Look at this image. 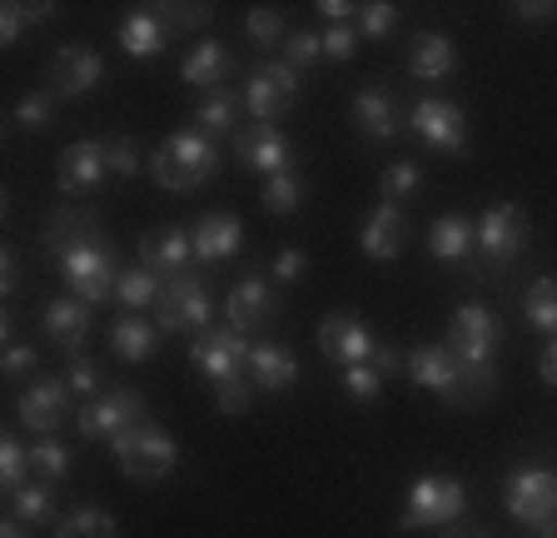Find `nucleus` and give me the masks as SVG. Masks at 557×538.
<instances>
[{
  "label": "nucleus",
  "mask_w": 557,
  "mask_h": 538,
  "mask_svg": "<svg viewBox=\"0 0 557 538\" xmlns=\"http://www.w3.org/2000/svg\"><path fill=\"white\" fill-rule=\"evenodd\" d=\"M150 175L160 189L185 195V189L220 175V150H214V140H209L205 130H180V135H170V140L154 150Z\"/></svg>",
  "instance_id": "1"
},
{
  "label": "nucleus",
  "mask_w": 557,
  "mask_h": 538,
  "mask_svg": "<svg viewBox=\"0 0 557 538\" xmlns=\"http://www.w3.org/2000/svg\"><path fill=\"white\" fill-rule=\"evenodd\" d=\"M110 449H115L120 474H125V479H139V484L164 479V474L180 464L174 439L164 429H154L150 419H139V424H129L125 433H115V439H110Z\"/></svg>",
  "instance_id": "2"
},
{
  "label": "nucleus",
  "mask_w": 557,
  "mask_h": 538,
  "mask_svg": "<svg viewBox=\"0 0 557 538\" xmlns=\"http://www.w3.org/2000/svg\"><path fill=\"white\" fill-rule=\"evenodd\" d=\"M60 274H65L70 294L75 299H85V305H104L110 294H115V280H120V269H115V249H110V240H85V245L65 249L60 255Z\"/></svg>",
  "instance_id": "3"
},
{
  "label": "nucleus",
  "mask_w": 557,
  "mask_h": 538,
  "mask_svg": "<svg viewBox=\"0 0 557 538\" xmlns=\"http://www.w3.org/2000/svg\"><path fill=\"white\" fill-rule=\"evenodd\" d=\"M154 325L164 334H209L214 329V305H209L205 284L195 274H180V280L164 284L160 305H154Z\"/></svg>",
  "instance_id": "4"
},
{
  "label": "nucleus",
  "mask_w": 557,
  "mask_h": 538,
  "mask_svg": "<svg viewBox=\"0 0 557 538\" xmlns=\"http://www.w3.org/2000/svg\"><path fill=\"white\" fill-rule=\"evenodd\" d=\"M498 340H503V329H498V315L483 305H463L458 315H453L448 325V354L458 364H473V369H493V354H498Z\"/></svg>",
  "instance_id": "5"
},
{
  "label": "nucleus",
  "mask_w": 557,
  "mask_h": 538,
  "mask_svg": "<svg viewBox=\"0 0 557 538\" xmlns=\"http://www.w3.org/2000/svg\"><path fill=\"white\" fill-rule=\"evenodd\" d=\"M468 509V489L458 479H443V474H429L418 479L404 499V528H443Z\"/></svg>",
  "instance_id": "6"
},
{
  "label": "nucleus",
  "mask_w": 557,
  "mask_h": 538,
  "mask_svg": "<svg viewBox=\"0 0 557 538\" xmlns=\"http://www.w3.org/2000/svg\"><path fill=\"white\" fill-rule=\"evenodd\" d=\"M249 334H239L234 325H220L209 329V334H199L195 344H189V359H195V369L209 379V384L220 389L230 384V379H244V364H249Z\"/></svg>",
  "instance_id": "7"
},
{
  "label": "nucleus",
  "mask_w": 557,
  "mask_h": 538,
  "mask_svg": "<svg viewBox=\"0 0 557 538\" xmlns=\"http://www.w3.org/2000/svg\"><path fill=\"white\" fill-rule=\"evenodd\" d=\"M139 419H145V399L135 389H104V394H95L85 404L75 424H81L85 439H115V433H125Z\"/></svg>",
  "instance_id": "8"
},
{
  "label": "nucleus",
  "mask_w": 557,
  "mask_h": 538,
  "mask_svg": "<svg viewBox=\"0 0 557 538\" xmlns=\"http://www.w3.org/2000/svg\"><path fill=\"white\" fill-rule=\"evenodd\" d=\"M408 125H413V135L423 145H433V150H448L458 155L468 145V120L463 110L453 106V100H438V95H423L413 106V115H408Z\"/></svg>",
  "instance_id": "9"
},
{
  "label": "nucleus",
  "mask_w": 557,
  "mask_h": 538,
  "mask_svg": "<svg viewBox=\"0 0 557 538\" xmlns=\"http://www.w3.org/2000/svg\"><path fill=\"white\" fill-rule=\"evenodd\" d=\"M528 245V215L508 199H498L493 210H483V224H478V249H483L487 265H508L518 249Z\"/></svg>",
  "instance_id": "10"
},
{
  "label": "nucleus",
  "mask_w": 557,
  "mask_h": 538,
  "mask_svg": "<svg viewBox=\"0 0 557 538\" xmlns=\"http://www.w3.org/2000/svg\"><path fill=\"white\" fill-rule=\"evenodd\" d=\"M70 394H75V389H70L65 379H30V384L21 389L15 414H21L25 429H35V433H46L50 439V433L70 419Z\"/></svg>",
  "instance_id": "11"
},
{
  "label": "nucleus",
  "mask_w": 557,
  "mask_h": 538,
  "mask_svg": "<svg viewBox=\"0 0 557 538\" xmlns=\"http://www.w3.org/2000/svg\"><path fill=\"white\" fill-rule=\"evenodd\" d=\"M503 499H508L512 518H522V524L537 528L557 509V474L553 468H518V474L508 479V489H503Z\"/></svg>",
  "instance_id": "12"
},
{
  "label": "nucleus",
  "mask_w": 557,
  "mask_h": 538,
  "mask_svg": "<svg viewBox=\"0 0 557 538\" xmlns=\"http://www.w3.org/2000/svg\"><path fill=\"white\" fill-rule=\"evenodd\" d=\"M234 155H239V164L259 170L264 180L294 170V145L284 140V130H274V125H244V130H234Z\"/></svg>",
  "instance_id": "13"
},
{
  "label": "nucleus",
  "mask_w": 557,
  "mask_h": 538,
  "mask_svg": "<svg viewBox=\"0 0 557 538\" xmlns=\"http://www.w3.org/2000/svg\"><path fill=\"white\" fill-rule=\"evenodd\" d=\"M408 375H413L418 389L443 394L448 404H463V369H458V359L448 354V344H418V350L408 354Z\"/></svg>",
  "instance_id": "14"
},
{
  "label": "nucleus",
  "mask_w": 557,
  "mask_h": 538,
  "mask_svg": "<svg viewBox=\"0 0 557 538\" xmlns=\"http://www.w3.org/2000/svg\"><path fill=\"white\" fill-rule=\"evenodd\" d=\"M319 350H324L334 364L354 369V364H369L373 359L379 340H373L369 325H359L354 315H329V319H319Z\"/></svg>",
  "instance_id": "15"
},
{
  "label": "nucleus",
  "mask_w": 557,
  "mask_h": 538,
  "mask_svg": "<svg viewBox=\"0 0 557 538\" xmlns=\"http://www.w3.org/2000/svg\"><path fill=\"white\" fill-rule=\"evenodd\" d=\"M40 325H46V340L75 359L85 334H90V305L75 299V294H60V299H50V305L40 309Z\"/></svg>",
  "instance_id": "16"
},
{
  "label": "nucleus",
  "mask_w": 557,
  "mask_h": 538,
  "mask_svg": "<svg viewBox=\"0 0 557 538\" xmlns=\"http://www.w3.org/2000/svg\"><path fill=\"white\" fill-rule=\"evenodd\" d=\"M104 81V60L90 46H60L50 60V90L55 95H85Z\"/></svg>",
  "instance_id": "17"
},
{
  "label": "nucleus",
  "mask_w": 557,
  "mask_h": 538,
  "mask_svg": "<svg viewBox=\"0 0 557 538\" xmlns=\"http://www.w3.org/2000/svg\"><path fill=\"white\" fill-rule=\"evenodd\" d=\"M224 319H230L239 334H255L259 325L274 319V290H269L264 274H244V280L234 284L230 299H224Z\"/></svg>",
  "instance_id": "18"
},
{
  "label": "nucleus",
  "mask_w": 557,
  "mask_h": 538,
  "mask_svg": "<svg viewBox=\"0 0 557 538\" xmlns=\"http://www.w3.org/2000/svg\"><path fill=\"white\" fill-rule=\"evenodd\" d=\"M139 259H145V269H154V274L180 280V274H189V265H195V240H189L185 230H154L139 240Z\"/></svg>",
  "instance_id": "19"
},
{
  "label": "nucleus",
  "mask_w": 557,
  "mask_h": 538,
  "mask_svg": "<svg viewBox=\"0 0 557 538\" xmlns=\"http://www.w3.org/2000/svg\"><path fill=\"white\" fill-rule=\"evenodd\" d=\"M195 259H205V265H224V259H234L244 249V224L239 215H205V220L195 224Z\"/></svg>",
  "instance_id": "20"
},
{
  "label": "nucleus",
  "mask_w": 557,
  "mask_h": 538,
  "mask_svg": "<svg viewBox=\"0 0 557 538\" xmlns=\"http://www.w3.org/2000/svg\"><path fill=\"white\" fill-rule=\"evenodd\" d=\"M354 120H359V130L369 140H394L398 130H404V110H398V100L383 85H363L354 95Z\"/></svg>",
  "instance_id": "21"
},
{
  "label": "nucleus",
  "mask_w": 557,
  "mask_h": 538,
  "mask_svg": "<svg viewBox=\"0 0 557 538\" xmlns=\"http://www.w3.org/2000/svg\"><path fill=\"white\" fill-rule=\"evenodd\" d=\"M249 379H255V389H264V394H284V389H294V379H299V359H294L284 344H255V350H249Z\"/></svg>",
  "instance_id": "22"
},
{
  "label": "nucleus",
  "mask_w": 557,
  "mask_h": 538,
  "mask_svg": "<svg viewBox=\"0 0 557 538\" xmlns=\"http://www.w3.org/2000/svg\"><path fill=\"white\" fill-rule=\"evenodd\" d=\"M110 180L104 170V140H75L60 155V185L65 189H95Z\"/></svg>",
  "instance_id": "23"
},
{
  "label": "nucleus",
  "mask_w": 557,
  "mask_h": 538,
  "mask_svg": "<svg viewBox=\"0 0 557 538\" xmlns=\"http://www.w3.org/2000/svg\"><path fill=\"white\" fill-rule=\"evenodd\" d=\"M120 46H125V56H135V60L160 56V50L170 46L164 11H129L125 21H120Z\"/></svg>",
  "instance_id": "24"
},
{
  "label": "nucleus",
  "mask_w": 557,
  "mask_h": 538,
  "mask_svg": "<svg viewBox=\"0 0 557 538\" xmlns=\"http://www.w3.org/2000/svg\"><path fill=\"white\" fill-rule=\"evenodd\" d=\"M359 245L369 259H394L398 245H404V205H388V199H383L379 210L363 220Z\"/></svg>",
  "instance_id": "25"
},
{
  "label": "nucleus",
  "mask_w": 557,
  "mask_h": 538,
  "mask_svg": "<svg viewBox=\"0 0 557 538\" xmlns=\"http://www.w3.org/2000/svg\"><path fill=\"white\" fill-rule=\"evenodd\" d=\"M478 245V224L468 220V215H438L429 230V249L433 259H443V265H463L468 255H473Z\"/></svg>",
  "instance_id": "26"
},
{
  "label": "nucleus",
  "mask_w": 557,
  "mask_h": 538,
  "mask_svg": "<svg viewBox=\"0 0 557 538\" xmlns=\"http://www.w3.org/2000/svg\"><path fill=\"white\" fill-rule=\"evenodd\" d=\"M453 65H458V50H453L448 36H438V30L413 36V46H408V71H413L418 81H443V75H453Z\"/></svg>",
  "instance_id": "27"
},
{
  "label": "nucleus",
  "mask_w": 557,
  "mask_h": 538,
  "mask_svg": "<svg viewBox=\"0 0 557 538\" xmlns=\"http://www.w3.org/2000/svg\"><path fill=\"white\" fill-rule=\"evenodd\" d=\"M230 71H234V60H230V50H224L220 40H205V46H195L185 56V65H180V75H185L195 90H205V95L214 90V85H220Z\"/></svg>",
  "instance_id": "28"
},
{
  "label": "nucleus",
  "mask_w": 557,
  "mask_h": 538,
  "mask_svg": "<svg viewBox=\"0 0 557 538\" xmlns=\"http://www.w3.org/2000/svg\"><path fill=\"white\" fill-rule=\"evenodd\" d=\"M289 106H294V100H289L284 90H278L274 81H269L264 65H259V71L249 75V81H244V110L255 115V125H274V115H284Z\"/></svg>",
  "instance_id": "29"
},
{
  "label": "nucleus",
  "mask_w": 557,
  "mask_h": 538,
  "mask_svg": "<svg viewBox=\"0 0 557 538\" xmlns=\"http://www.w3.org/2000/svg\"><path fill=\"white\" fill-rule=\"evenodd\" d=\"M154 344H160V325H145V319H115V325H110V350L125 364L150 359Z\"/></svg>",
  "instance_id": "30"
},
{
  "label": "nucleus",
  "mask_w": 557,
  "mask_h": 538,
  "mask_svg": "<svg viewBox=\"0 0 557 538\" xmlns=\"http://www.w3.org/2000/svg\"><path fill=\"white\" fill-rule=\"evenodd\" d=\"M239 100L244 95H234V90H209L205 100L195 106V130H205V135H234Z\"/></svg>",
  "instance_id": "31"
},
{
  "label": "nucleus",
  "mask_w": 557,
  "mask_h": 538,
  "mask_svg": "<svg viewBox=\"0 0 557 538\" xmlns=\"http://www.w3.org/2000/svg\"><path fill=\"white\" fill-rule=\"evenodd\" d=\"M160 294H164V284H160V274L154 269H120V280H115V299L125 309H150V305H160Z\"/></svg>",
  "instance_id": "32"
},
{
  "label": "nucleus",
  "mask_w": 557,
  "mask_h": 538,
  "mask_svg": "<svg viewBox=\"0 0 557 538\" xmlns=\"http://www.w3.org/2000/svg\"><path fill=\"white\" fill-rule=\"evenodd\" d=\"M95 234H100V230H95V215H85V210H55V220H50V230H46V249L65 255V249L95 240Z\"/></svg>",
  "instance_id": "33"
},
{
  "label": "nucleus",
  "mask_w": 557,
  "mask_h": 538,
  "mask_svg": "<svg viewBox=\"0 0 557 538\" xmlns=\"http://www.w3.org/2000/svg\"><path fill=\"white\" fill-rule=\"evenodd\" d=\"M522 309H528V325L547 340H557V280H533L522 294Z\"/></svg>",
  "instance_id": "34"
},
{
  "label": "nucleus",
  "mask_w": 557,
  "mask_h": 538,
  "mask_svg": "<svg viewBox=\"0 0 557 538\" xmlns=\"http://www.w3.org/2000/svg\"><path fill=\"white\" fill-rule=\"evenodd\" d=\"M55 538H115V518L104 514V509L81 503V509H70L55 524Z\"/></svg>",
  "instance_id": "35"
},
{
  "label": "nucleus",
  "mask_w": 557,
  "mask_h": 538,
  "mask_svg": "<svg viewBox=\"0 0 557 538\" xmlns=\"http://www.w3.org/2000/svg\"><path fill=\"white\" fill-rule=\"evenodd\" d=\"M11 514L21 518V524H50V518H55V493H50V484H25L11 499Z\"/></svg>",
  "instance_id": "36"
},
{
  "label": "nucleus",
  "mask_w": 557,
  "mask_h": 538,
  "mask_svg": "<svg viewBox=\"0 0 557 538\" xmlns=\"http://www.w3.org/2000/svg\"><path fill=\"white\" fill-rule=\"evenodd\" d=\"M264 210L269 215H294L304 205V180L294 175V170H284V175H269L264 180Z\"/></svg>",
  "instance_id": "37"
},
{
  "label": "nucleus",
  "mask_w": 557,
  "mask_h": 538,
  "mask_svg": "<svg viewBox=\"0 0 557 538\" xmlns=\"http://www.w3.org/2000/svg\"><path fill=\"white\" fill-rule=\"evenodd\" d=\"M30 468H35L30 464V449H25L15 433H5V439H0V484H5L11 493H21Z\"/></svg>",
  "instance_id": "38"
},
{
  "label": "nucleus",
  "mask_w": 557,
  "mask_h": 538,
  "mask_svg": "<svg viewBox=\"0 0 557 538\" xmlns=\"http://www.w3.org/2000/svg\"><path fill=\"white\" fill-rule=\"evenodd\" d=\"M30 464H35V474H40L46 484L70 479V449L60 444V439H40V444L30 449Z\"/></svg>",
  "instance_id": "39"
},
{
  "label": "nucleus",
  "mask_w": 557,
  "mask_h": 538,
  "mask_svg": "<svg viewBox=\"0 0 557 538\" xmlns=\"http://www.w3.org/2000/svg\"><path fill=\"white\" fill-rule=\"evenodd\" d=\"M244 30H249V40H255L259 50H274L289 40V30H284V21H278V11H269V5H259V11L244 15Z\"/></svg>",
  "instance_id": "40"
},
{
  "label": "nucleus",
  "mask_w": 557,
  "mask_h": 538,
  "mask_svg": "<svg viewBox=\"0 0 557 538\" xmlns=\"http://www.w3.org/2000/svg\"><path fill=\"white\" fill-rule=\"evenodd\" d=\"M284 60H289L294 71L319 65V60H324V30H289V40H284Z\"/></svg>",
  "instance_id": "41"
},
{
  "label": "nucleus",
  "mask_w": 557,
  "mask_h": 538,
  "mask_svg": "<svg viewBox=\"0 0 557 538\" xmlns=\"http://www.w3.org/2000/svg\"><path fill=\"white\" fill-rule=\"evenodd\" d=\"M418 180H423V175H418L413 160L388 164V170H383V199H388V205H404V199L418 189Z\"/></svg>",
  "instance_id": "42"
},
{
  "label": "nucleus",
  "mask_w": 557,
  "mask_h": 538,
  "mask_svg": "<svg viewBox=\"0 0 557 538\" xmlns=\"http://www.w3.org/2000/svg\"><path fill=\"white\" fill-rule=\"evenodd\" d=\"M359 36L363 40H383V36H394V25H398V11L388 5V0H379V5H359Z\"/></svg>",
  "instance_id": "43"
},
{
  "label": "nucleus",
  "mask_w": 557,
  "mask_h": 538,
  "mask_svg": "<svg viewBox=\"0 0 557 538\" xmlns=\"http://www.w3.org/2000/svg\"><path fill=\"white\" fill-rule=\"evenodd\" d=\"M46 15H50V5H5V11H0V40L15 46V40L25 36V25L46 21Z\"/></svg>",
  "instance_id": "44"
},
{
  "label": "nucleus",
  "mask_w": 557,
  "mask_h": 538,
  "mask_svg": "<svg viewBox=\"0 0 557 538\" xmlns=\"http://www.w3.org/2000/svg\"><path fill=\"white\" fill-rule=\"evenodd\" d=\"M0 369H5V379H11V384L40 379V375H35V369H40V354H35L30 344H5V359H0Z\"/></svg>",
  "instance_id": "45"
},
{
  "label": "nucleus",
  "mask_w": 557,
  "mask_h": 538,
  "mask_svg": "<svg viewBox=\"0 0 557 538\" xmlns=\"http://www.w3.org/2000/svg\"><path fill=\"white\" fill-rule=\"evenodd\" d=\"M344 394L354 399V404H373V399L383 394V379L373 375L369 364H354V369H344Z\"/></svg>",
  "instance_id": "46"
},
{
  "label": "nucleus",
  "mask_w": 557,
  "mask_h": 538,
  "mask_svg": "<svg viewBox=\"0 0 557 538\" xmlns=\"http://www.w3.org/2000/svg\"><path fill=\"white\" fill-rule=\"evenodd\" d=\"M15 125L21 130H46L50 125V95L46 90H30L15 100Z\"/></svg>",
  "instance_id": "47"
},
{
  "label": "nucleus",
  "mask_w": 557,
  "mask_h": 538,
  "mask_svg": "<svg viewBox=\"0 0 557 538\" xmlns=\"http://www.w3.org/2000/svg\"><path fill=\"white\" fill-rule=\"evenodd\" d=\"M104 170L110 180H129L139 170V155H135V140H104Z\"/></svg>",
  "instance_id": "48"
},
{
  "label": "nucleus",
  "mask_w": 557,
  "mask_h": 538,
  "mask_svg": "<svg viewBox=\"0 0 557 538\" xmlns=\"http://www.w3.org/2000/svg\"><path fill=\"white\" fill-rule=\"evenodd\" d=\"M354 46H359V25H329L324 30V60H354Z\"/></svg>",
  "instance_id": "49"
},
{
  "label": "nucleus",
  "mask_w": 557,
  "mask_h": 538,
  "mask_svg": "<svg viewBox=\"0 0 557 538\" xmlns=\"http://www.w3.org/2000/svg\"><path fill=\"white\" fill-rule=\"evenodd\" d=\"M249 399H255V384H244V379H230V384L214 389V404H220L224 414H244Z\"/></svg>",
  "instance_id": "50"
},
{
  "label": "nucleus",
  "mask_w": 557,
  "mask_h": 538,
  "mask_svg": "<svg viewBox=\"0 0 557 538\" xmlns=\"http://www.w3.org/2000/svg\"><path fill=\"white\" fill-rule=\"evenodd\" d=\"M65 384L75 389V394L90 399L95 389H100V369H95L90 359H81V354H75V359H70V369H65Z\"/></svg>",
  "instance_id": "51"
},
{
  "label": "nucleus",
  "mask_w": 557,
  "mask_h": 538,
  "mask_svg": "<svg viewBox=\"0 0 557 538\" xmlns=\"http://www.w3.org/2000/svg\"><path fill=\"white\" fill-rule=\"evenodd\" d=\"M304 265H309V259H304V249H278V255H274V280L278 284L304 280Z\"/></svg>",
  "instance_id": "52"
},
{
  "label": "nucleus",
  "mask_w": 557,
  "mask_h": 538,
  "mask_svg": "<svg viewBox=\"0 0 557 538\" xmlns=\"http://www.w3.org/2000/svg\"><path fill=\"white\" fill-rule=\"evenodd\" d=\"M264 71H269V81H274L278 90L289 95V100H294V95H299V71H294L289 60H264Z\"/></svg>",
  "instance_id": "53"
},
{
  "label": "nucleus",
  "mask_w": 557,
  "mask_h": 538,
  "mask_svg": "<svg viewBox=\"0 0 557 538\" xmlns=\"http://www.w3.org/2000/svg\"><path fill=\"white\" fill-rule=\"evenodd\" d=\"M512 15H518V21H528V25H543V21H553V15H557V5H553V0H528V5L518 0V5H512Z\"/></svg>",
  "instance_id": "54"
},
{
  "label": "nucleus",
  "mask_w": 557,
  "mask_h": 538,
  "mask_svg": "<svg viewBox=\"0 0 557 538\" xmlns=\"http://www.w3.org/2000/svg\"><path fill=\"white\" fill-rule=\"evenodd\" d=\"M319 15L334 25H354L359 21V5H348V0H319Z\"/></svg>",
  "instance_id": "55"
},
{
  "label": "nucleus",
  "mask_w": 557,
  "mask_h": 538,
  "mask_svg": "<svg viewBox=\"0 0 557 538\" xmlns=\"http://www.w3.org/2000/svg\"><path fill=\"white\" fill-rule=\"evenodd\" d=\"M0 290H5V299L21 290V259H15V249H5V255H0Z\"/></svg>",
  "instance_id": "56"
},
{
  "label": "nucleus",
  "mask_w": 557,
  "mask_h": 538,
  "mask_svg": "<svg viewBox=\"0 0 557 538\" xmlns=\"http://www.w3.org/2000/svg\"><path fill=\"white\" fill-rule=\"evenodd\" d=\"M398 364H404V359H398L388 344H379V350H373V359H369V369H373L379 379H388V375H398Z\"/></svg>",
  "instance_id": "57"
},
{
  "label": "nucleus",
  "mask_w": 557,
  "mask_h": 538,
  "mask_svg": "<svg viewBox=\"0 0 557 538\" xmlns=\"http://www.w3.org/2000/svg\"><path fill=\"white\" fill-rule=\"evenodd\" d=\"M537 369H543V379L557 389V340H547V350H543V359H537Z\"/></svg>",
  "instance_id": "58"
},
{
  "label": "nucleus",
  "mask_w": 557,
  "mask_h": 538,
  "mask_svg": "<svg viewBox=\"0 0 557 538\" xmlns=\"http://www.w3.org/2000/svg\"><path fill=\"white\" fill-rule=\"evenodd\" d=\"M0 538H30V534H25V524H21V518H5V524H0Z\"/></svg>",
  "instance_id": "59"
},
{
  "label": "nucleus",
  "mask_w": 557,
  "mask_h": 538,
  "mask_svg": "<svg viewBox=\"0 0 557 538\" xmlns=\"http://www.w3.org/2000/svg\"><path fill=\"white\" fill-rule=\"evenodd\" d=\"M537 534H543V538H557V509L543 518V524H537Z\"/></svg>",
  "instance_id": "60"
},
{
  "label": "nucleus",
  "mask_w": 557,
  "mask_h": 538,
  "mask_svg": "<svg viewBox=\"0 0 557 538\" xmlns=\"http://www.w3.org/2000/svg\"><path fill=\"white\" fill-rule=\"evenodd\" d=\"M448 538H487V534H448Z\"/></svg>",
  "instance_id": "61"
}]
</instances>
